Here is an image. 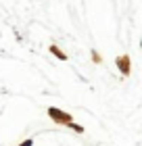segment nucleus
<instances>
[{
	"label": "nucleus",
	"instance_id": "2",
	"mask_svg": "<svg viewBox=\"0 0 142 146\" xmlns=\"http://www.w3.org/2000/svg\"><path fill=\"white\" fill-rule=\"evenodd\" d=\"M115 67L121 71L123 77H130L132 75V58H130V54H119L115 58Z\"/></svg>",
	"mask_w": 142,
	"mask_h": 146
},
{
	"label": "nucleus",
	"instance_id": "7",
	"mask_svg": "<svg viewBox=\"0 0 142 146\" xmlns=\"http://www.w3.org/2000/svg\"><path fill=\"white\" fill-rule=\"evenodd\" d=\"M140 48H142V40H140Z\"/></svg>",
	"mask_w": 142,
	"mask_h": 146
},
{
	"label": "nucleus",
	"instance_id": "6",
	"mask_svg": "<svg viewBox=\"0 0 142 146\" xmlns=\"http://www.w3.org/2000/svg\"><path fill=\"white\" fill-rule=\"evenodd\" d=\"M19 146H33V140H31V138H27V140H23Z\"/></svg>",
	"mask_w": 142,
	"mask_h": 146
},
{
	"label": "nucleus",
	"instance_id": "5",
	"mask_svg": "<svg viewBox=\"0 0 142 146\" xmlns=\"http://www.w3.org/2000/svg\"><path fill=\"white\" fill-rule=\"evenodd\" d=\"M69 127L73 129V131H77V134H84V125H77V123H71Z\"/></svg>",
	"mask_w": 142,
	"mask_h": 146
},
{
	"label": "nucleus",
	"instance_id": "1",
	"mask_svg": "<svg viewBox=\"0 0 142 146\" xmlns=\"http://www.w3.org/2000/svg\"><path fill=\"white\" fill-rule=\"evenodd\" d=\"M46 113H48V117H50L57 125H67V127H69V125L73 123V117L69 115V113L61 111V109H57V107H48V111H46Z\"/></svg>",
	"mask_w": 142,
	"mask_h": 146
},
{
	"label": "nucleus",
	"instance_id": "4",
	"mask_svg": "<svg viewBox=\"0 0 142 146\" xmlns=\"http://www.w3.org/2000/svg\"><path fill=\"white\" fill-rule=\"evenodd\" d=\"M90 58H92L94 65H100V63H103V56H100L96 50H90Z\"/></svg>",
	"mask_w": 142,
	"mask_h": 146
},
{
	"label": "nucleus",
	"instance_id": "3",
	"mask_svg": "<svg viewBox=\"0 0 142 146\" xmlns=\"http://www.w3.org/2000/svg\"><path fill=\"white\" fill-rule=\"evenodd\" d=\"M48 52H52V56H57L59 61H67V58H69V56H67V52H63L57 44H50L48 46Z\"/></svg>",
	"mask_w": 142,
	"mask_h": 146
}]
</instances>
